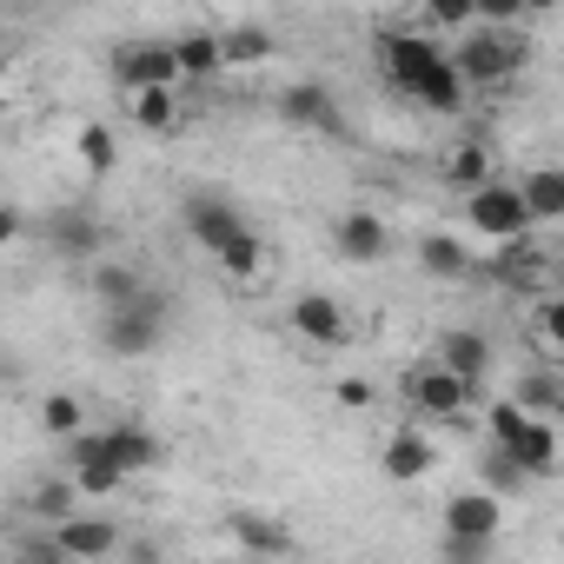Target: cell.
I'll use <instances>...</instances> for the list:
<instances>
[{"label": "cell", "mask_w": 564, "mask_h": 564, "mask_svg": "<svg viewBox=\"0 0 564 564\" xmlns=\"http://www.w3.org/2000/svg\"><path fill=\"white\" fill-rule=\"evenodd\" d=\"M120 485H127V471H120L107 452H94V458H74V491H80V498H113Z\"/></svg>", "instance_id": "cell-27"}, {"label": "cell", "mask_w": 564, "mask_h": 564, "mask_svg": "<svg viewBox=\"0 0 564 564\" xmlns=\"http://www.w3.org/2000/svg\"><path fill=\"white\" fill-rule=\"evenodd\" d=\"M531 412L518 405V399H505V405H491V445H511L518 438V425H524Z\"/></svg>", "instance_id": "cell-36"}, {"label": "cell", "mask_w": 564, "mask_h": 564, "mask_svg": "<svg viewBox=\"0 0 564 564\" xmlns=\"http://www.w3.org/2000/svg\"><path fill=\"white\" fill-rule=\"evenodd\" d=\"M438 366L478 386V372L491 366V339H485V333H445V339H438Z\"/></svg>", "instance_id": "cell-19"}, {"label": "cell", "mask_w": 564, "mask_h": 564, "mask_svg": "<svg viewBox=\"0 0 564 564\" xmlns=\"http://www.w3.org/2000/svg\"><path fill=\"white\" fill-rule=\"evenodd\" d=\"M21 226H28V219H21V213H14V206H0V252H8V246H14V239H21Z\"/></svg>", "instance_id": "cell-38"}, {"label": "cell", "mask_w": 564, "mask_h": 564, "mask_svg": "<svg viewBox=\"0 0 564 564\" xmlns=\"http://www.w3.org/2000/svg\"><path fill=\"white\" fill-rule=\"evenodd\" d=\"M425 14H432L445 34H465V28H471V0H425Z\"/></svg>", "instance_id": "cell-35"}, {"label": "cell", "mask_w": 564, "mask_h": 564, "mask_svg": "<svg viewBox=\"0 0 564 564\" xmlns=\"http://www.w3.org/2000/svg\"><path fill=\"white\" fill-rule=\"evenodd\" d=\"M74 147H80V166H87L94 180H107V173L120 166V140H113V127H100V120H87V127L74 133Z\"/></svg>", "instance_id": "cell-25"}, {"label": "cell", "mask_w": 564, "mask_h": 564, "mask_svg": "<svg viewBox=\"0 0 564 564\" xmlns=\"http://www.w3.org/2000/svg\"><path fill=\"white\" fill-rule=\"evenodd\" d=\"M505 452L524 465V478H551V471H557V432H551V419H544V412H538V419H524V425H518V438H511Z\"/></svg>", "instance_id": "cell-14"}, {"label": "cell", "mask_w": 564, "mask_h": 564, "mask_svg": "<svg viewBox=\"0 0 564 564\" xmlns=\"http://www.w3.org/2000/svg\"><path fill=\"white\" fill-rule=\"evenodd\" d=\"M333 239H339V252H346L352 265H372V259L392 252V226H386L379 213H366V206H352V213L333 226Z\"/></svg>", "instance_id": "cell-11"}, {"label": "cell", "mask_w": 564, "mask_h": 564, "mask_svg": "<svg viewBox=\"0 0 564 564\" xmlns=\"http://www.w3.org/2000/svg\"><path fill=\"white\" fill-rule=\"evenodd\" d=\"M339 405H352V412L372 405V386H366V379H346V386H339Z\"/></svg>", "instance_id": "cell-39"}, {"label": "cell", "mask_w": 564, "mask_h": 564, "mask_svg": "<svg viewBox=\"0 0 564 564\" xmlns=\"http://www.w3.org/2000/svg\"><path fill=\"white\" fill-rule=\"evenodd\" d=\"M465 226H471L478 239H524V232H531V213H524L518 186L485 180V186L465 193Z\"/></svg>", "instance_id": "cell-3"}, {"label": "cell", "mask_w": 564, "mask_h": 564, "mask_svg": "<svg viewBox=\"0 0 564 564\" xmlns=\"http://www.w3.org/2000/svg\"><path fill=\"white\" fill-rule=\"evenodd\" d=\"M524 412H557L564 405V386H557V372H531V379H518V392H511Z\"/></svg>", "instance_id": "cell-32"}, {"label": "cell", "mask_w": 564, "mask_h": 564, "mask_svg": "<svg viewBox=\"0 0 564 564\" xmlns=\"http://www.w3.org/2000/svg\"><path fill=\"white\" fill-rule=\"evenodd\" d=\"M524 14V0H471V21H485V28H511Z\"/></svg>", "instance_id": "cell-37"}, {"label": "cell", "mask_w": 564, "mask_h": 564, "mask_svg": "<svg viewBox=\"0 0 564 564\" xmlns=\"http://www.w3.org/2000/svg\"><path fill=\"white\" fill-rule=\"evenodd\" d=\"M213 259H219V272H232V279H259V272H265V246H259V232H252V226H239Z\"/></svg>", "instance_id": "cell-26"}, {"label": "cell", "mask_w": 564, "mask_h": 564, "mask_svg": "<svg viewBox=\"0 0 564 564\" xmlns=\"http://www.w3.org/2000/svg\"><path fill=\"white\" fill-rule=\"evenodd\" d=\"M173 61H180V80H213V74H226V67H219V34H206V28L180 34V41H173Z\"/></svg>", "instance_id": "cell-21"}, {"label": "cell", "mask_w": 564, "mask_h": 564, "mask_svg": "<svg viewBox=\"0 0 564 564\" xmlns=\"http://www.w3.org/2000/svg\"><path fill=\"white\" fill-rule=\"evenodd\" d=\"M113 544H120L113 518H80V511L54 518V551H61V557H107Z\"/></svg>", "instance_id": "cell-13"}, {"label": "cell", "mask_w": 564, "mask_h": 564, "mask_svg": "<svg viewBox=\"0 0 564 564\" xmlns=\"http://www.w3.org/2000/svg\"><path fill=\"white\" fill-rule=\"evenodd\" d=\"M379 471H386L392 485H412V478H425V471H432V445H425L419 432H392V438H386V452H379Z\"/></svg>", "instance_id": "cell-16"}, {"label": "cell", "mask_w": 564, "mask_h": 564, "mask_svg": "<svg viewBox=\"0 0 564 564\" xmlns=\"http://www.w3.org/2000/svg\"><path fill=\"white\" fill-rule=\"evenodd\" d=\"M239 226H246V219H239V206H232V199H219V193H193V199H186V232H193V246L219 252Z\"/></svg>", "instance_id": "cell-10"}, {"label": "cell", "mask_w": 564, "mask_h": 564, "mask_svg": "<svg viewBox=\"0 0 564 564\" xmlns=\"http://www.w3.org/2000/svg\"><path fill=\"white\" fill-rule=\"evenodd\" d=\"M41 425H47V438H74V432L87 425V405H80L74 392H47V399H41Z\"/></svg>", "instance_id": "cell-30"}, {"label": "cell", "mask_w": 564, "mask_h": 564, "mask_svg": "<svg viewBox=\"0 0 564 564\" xmlns=\"http://www.w3.org/2000/svg\"><path fill=\"white\" fill-rule=\"evenodd\" d=\"M465 94H471V87L452 74V61H438V67H432V74L412 87V100H419L425 113H458V107H465Z\"/></svg>", "instance_id": "cell-22"}, {"label": "cell", "mask_w": 564, "mask_h": 564, "mask_svg": "<svg viewBox=\"0 0 564 564\" xmlns=\"http://www.w3.org/2000/svg\"><path fill=\"white\" fill-rule=\"evenodd\" d=\"M531 339H538V359H544V366L564 352V300H538V313H531Z\"/></svg>", "instance_id": "cell-29"}, {"label": "cell", "mask_w": 564, "mask_h": 564, "mask_svg": "<svg viewBox=\"0 0 564 564\" xmlns=\"http://www.w3.org/2000/svg\"><path fill=\"white\" fill-rule=\"evenodd\" d=\"M279 54V41L265 28H226L219 34V67H265Z\"/></svg>", "instance_id": "cell-20"}, {"label": "cell", "mask_w": 564, "mask_h": 564, "mask_svg": "<svg viewBox=\"0 0 564 564\" xmlns=\"http://www.w3.org/2000/svg\"><path fill=\"white\" fill-rule=\"evenodd\" d=\"M232 538H239L246 551H265V557H286V551H293V531H279L265 511H232Z\"/></svg>", "instance_id": "cell-24"}, {"label": "cell", "mask_w": 564, "mask_h": 564, "mask_svg": "<svg viewBox=\"0 0 564 564\" xmlns=\"http://www.w3.org/2000/svg\"><path fill=\"white\" fill-rule=\"evenodd\" d=\"M107 458L133 478V471H153L160 465V438L147 425H107Z\"/></svg>", "instance_id": "cell-15"}, {"label": "cell", "mask_w": 564, "mask_h": 564, "mask_svg": "<svg viewBox=\"0 0 564 564\" xmlns=\"http://www.w3.org/2000/svg\"><path fill=\"white\" fill-rule=\"evenodd\" d=\"M405 405L425 412V419H458V412L471 405V379L445 372L438 359H432V366H412V372H405Z\"/></svg>", "instance_id": "cell-4"}, {"label": "cell", "mask_w": 564, "mask_h": 564, "mask_svg": "<svg viewBox=\"0 0 564 564\" xmlns=\"http://www.w3.org/2000/svg\"><path fill=\"white\" fill-rule=\"evenodd\" d=\"M0 80H8V47H0Z\"/></svg>", "instance_id": "cell-41"}, {"label": "cell", "mask_w": 564, "mask_h": 564, "mask_svg": "<svg viewBox=\"0 0 564 564\" xmlns=\"http://www.w3.org/2000/svg\"><path fill=\"white\" fill-rule=\"evenodd\" d=\"M286 319H293V333L313 339V346H346V339H352V319H346V306H339L333 293H300Z\"/></svg>", "instance_id": "cell-8"}, {"label": "cell", "mask_w": 564, "mask_h": 564, "mask_svg": "<svg viewBox=\"0 0 564 564\" xmlns=\"http://www.w3.org/2000/svg\"><path fill=\"white\" fill-rule=\"evenodd\" d=\"M94 272H87V293L100 300V306H120V300H133L147 279H140V265H127V259H87Z\"/></svg>", "instance_id": "cell-18"}, {"label": "cell", "mask_w": 564, "mask_h": 564, "mask_svg": "<svg viewBox=\"0 0 564 564\" xmlns=\"http://www.w3.org/2000/svg\"><path fill=\"white\" fill-rule=\"evenodd\" d=\"M445 180H452V186H465V193H471V186H485V180H491V153H485L478 140H471V147H458V153L445 160Z\"/></svg>", "instance_id": "cell-31"}, {"label": "cell", "mask_w": 564, "mask_h": 564, "mask_svg": "<svg viewBox=\"0 0 564 564\" xmlns=\"http://www.w3.org/2000/svg\"><path fill=\"white\" fill-rule=\"evenodd\" d=\"M166 326H173V300L153 293V286H140L133 300L107 306V319H100V346H107L113 359H147V352H160Z\"/></svg>", "instance_id": "cell-1"}, {"label": "cell", "mask_w": 564, "mask_h": 564, "mask_svg": "<svg viewBox=\"0 0 564 564\" xmlns=\"http://www.w3.org/2000/svg\"><path fill=\"white\" fill-rule=\"evenodd\" d=\"M518 199H524V213H531V226L544 219H564V173L557 166H538V173H524L518 180Z\"/></svg>", "instance_id": "cell-17"}, {"label": "cell", "mask_w": 564, "mask_h": 564, "mask_svg": "<svg viewBox=\"0 0 564 564\" xmlns=\"http://www.w3.org/2000/svg\"><path fill=\"white\" fill-rule=\"evenodd\" d=\"M47 246H54L61 259H100V246H107V226H100L87 206H61V213L47 219Z\"/></svg>", "instance_id": "cell-9"}, {"label": "cell", "mask_w": 564, "mask_h": 564, "mask_svg": "<svg viewBox=\"0 0 564 564\" xmlns=\"http://www.w3.org/2000/svg\"><path fill=\"white\" fill-rule=\"evenodd\" d=\"M419 265H425L432 279H465V272H471V252L458 246V232H425V239H419Z\"/></svg>", "instance_id": "cell-23"}, {"label": "cell", "mask_w": 564, "mask_h": 564, "mask_svg": "<svg viewBox=\"0 0 564 564\" xmlns=\"http://www.w3.org/2000/svg\"><path fill=\"white\" fill-rule=\"evenodd\" d=\"M498 524H505V498L498 491H458L445 505V531L452 538H498Z\"/></svg>", "instance_id": "cell-12"}, {"label": "cell", "mask_w": 564, "mask_h": 564, "mask_svg": "<svg viewBox=\"0 0 564 564\" xmlns=\"http://www.w3.org/2000/svg\"><path fill=\"white\" fill-rule=\"evenodd\" d=\"M445 61L465 87H511V74L524 67V47L505 28H491V34H465L458 54H445Z\"/></svg>", "instance_id": "cell-2"}, {"label": "cell", "mask_w": 564, "mask_h": 564, "mask_svg": "<svg viewBox=\"0 0 564 564\" xmlns=\"http://www.w3.org/2000/svg\"><path fill=\"white\" fill-rule=\"evenodd\" d=\"M279 120L300 127V133H339V100L326 80H293L279 94Z\"/></svg>", "instance_id": "cell-7"}, {"label": "cell", "mask_w": 564, "mask_h": 564, "mask_svg": "<svg viewBox=\"0 0 564 564\" xmlns=\"http://www.w3.org/2000/svg\"><path fill=\"white\" fill-rule=\"evenodd\" d=\"M485 491H498V498H518V491H524V465H518L505 445L485 458Z\"/></svg>", "instance_id": "cell-33"}, {"label": "cell", "mask_w": 564, "mask_h": 564, "mask_svg": "<svg viewBox=\"0 0 564 564\" xmlns=\"http://www.w3.org/2000/svg\"><path fill=\"white\" fill-rule=\"evenodd\" d=\"M557 8V0H524V14H551Z\"/></svg>", "instance_id": "cell-40"}, {"label": "cell", "mask_w": 564, "mask_h": 564, "mask_svg": "<svg viewBox=\"0 0 564 564\" xmlns=\"http://www.w3.org/2000/svg\"><path fill=\"white\" fill-rule=\"evenodd\" d=\"M113 74L120 87H180V61H173V41H127L113 47Z\"/></svg>", "instance_id": "cell-5"}, {"label": "cell", "mask_w": 564, "mask_h": 564, "mask_svg": "<svg viewBox=\"0 0 564 564\" xmlns=\"http://www.w3.org/2000/svg\"><path fill=\"white\" fill-rule=\"evenodd\" d=\"M80 505V491H74V478H47V485H34V518H67Z\"/></svg>", "instance_id": "cell-34"}, {"label": "cell", "mask_w": 564, "mask_h": 564, "mask_svg": "<svg viewBox=\"0 0 564 564\" xmlns=\"http://www.w3.org/2000/svg\"><path fill=\"white\" fill-rule=\"evenodd\" d=\"M438 61H445V54H438L425 34H379V67H386V80H392L399 94H412Z\"/></svg>", "instance_id": "cell-6"}, {"label": "cell", "mask_w": 564, "mask_h": 564, "mask_svg": "<svg viewBox=\"0 0 564 564\" xmlns=\"http://www.w3.org/2000/svg\"><path fill=\"white\" fill-rule=\"evenodd\" d=\"M127 113H133L147 133H166L180 107H173V87H133V94H127Z\"/></svg>", "instance_id": "cell-28"}]
</instances>
